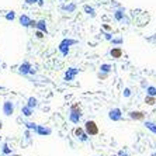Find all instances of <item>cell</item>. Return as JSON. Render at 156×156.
Segmentation results:
<instances>
[{
  "mask_svg": "<svg viewBox=\"0 0 156 156\" xmlns=\"http://www.w3.org/2000/svg\"><path fill=\"white\" fill-rule=\"evenodd\" d=\"M77 42H79V41L73 40V38H63L58 45V49L62 54V56H68V55H69V51H70V47L76 45Z\"/></svg>",
  "mask_w": 156,
  "mask_h": 156,
  "instance_id": "6da1fadb",
  "label": "cell"
},
{
  "mask_svg": "<svg viewBox=\"0 0 156 156\" xmlns=\"http://www.w3.org/2000/svg\"><path fill=\"white\" fill-rule=\"evenodd\" d=\"M82 110L79 108V105L77 104H73L70 107V111H69V121L73 124H79V121L82 120Z\"/></svg>",
  "mask_w": 156,
  "mask_h": 156,
  "instance_id": "7a4b0ae2",
  "label": "cell"
},
{
  "mask_svg": "<svg viewBox=\"0 0 156 156\" xmlns=\"http://www.w3.org/2000/svg\"><path fill=\"white\" fill-rule=\"evenodd\" d=\"M84 131H86V134L89 135V136H96V135H98V125L94 122V121H86L84 122Z\"/></svg>",
  "mask_w": 156,
  "mask_h": 156,
  "instance_id": "3957f363",
  "label": "cell"
},
{
  "mask_svg": "<svg viewBox=\"0 0 156 156\" xmlns=\"http://www.w3.org/2000/svg\"><path fill=\"white\" fill-rule=\"evenodd\" d=\"M80 73V69H77V68H75V66H72V68H68V70L65 72V75H63V80L65 82H73V80L76 79V76Z\"/></svg>",
  "mask_w": 156,
  "mask_h": 156,
  "instance_id": "277c9868",
  "label": "cell"
},
{
  "mask_svg": "<svg viewBox=\"0 0 156 156\" xmlns=\"http://www.w3.org/2000/svg\"><path fill=\"white\" fill-rule=\"evenodd\" d=\"M108 120H111L113 122H118V121L122 120V111L121 108L115 107V108H111L108 111Z\"/></svg>",
  "mask_w": 156,
  "mask_h": 156,
  "instance_id": "5b68a950",
  "label": "cell"
},
{
  "mask_svg": "<svg viewBox=\"0 0 156 156\" xmlns=\"http://www.w3.org/2000/svg\"><path fill=\"white\" fill-rule=\"evenodd\" d=\"M114 18H115V21H118V23H129V20H128V17H127V14H125V10H124L122 7H120L118 10H115L114 11Z\"/></svg>",
  "mask_w": 156,
  "mask_h": 156,
  "instance_id": "8992f818",
  "label": "cell"
},
{
  "mask_svg": "<svg viewBox=\"0 0 156 156\" xmlns=\"http://www.w3.org/2000/svg\"><path fill=\"white\" fill-rule=\"evenodd\" d=\"M73 132H75V136H76V138L79 139L80 142H87V141H89V135L86 134V131H84V128L76 127Z\"/></svg>",
  "mask_w": 156,
  "mask_h": 156,
  "instance_id": "52a82bcc",
  "label": "cell"
},
{
  "mask_svg": "<svg viewBox=\"0 0 156 156\" xmlns=\"http://www.w3.org/2000/svg\"><path fill=\"white\" fill-rule=\"evenodd\" d=\"M31 70H33V66H31V63H30L28 61L23 62L21 65L18 66V73H20V75H23V76L30 75V73H31Z\"/></svg>",
  "mask_w": 156,
  "mask_h": 156,
  "instance_id": "ba28073f",
  "label": "cell"
},
{
  "mask_svg": "<svg viewBox=\"0 0 156 156\" xmlns=\"http://www.w3.org/2000/svg\"><path fill=\"white\" fill-rule=\"evenodd\" d=\"M3 114L6 117H10L14 114V103L7 100V101L3 103Z\"/></svg>",
  "mask_w": 156,
  "mask_h": 156,
  "instance_id": "9c48e42d",
  "label": "cell"
},
{
  "mask_svg": "<svg viewBox=\"0 0 156 156\" xmlns=\"http://www.w3.org/2000/svg\"><path fill=\"white\" fill-rule=\"evenodd\" d=\"M18 21H20V24H21L23 27H35V23L37 21H34V20H31V18L28 17L27 14H21L20 16V18H18Z\"/></svg>",
  "mask_w": 156,
  "mask_h": 156,
  "instance_id": "30bf717a",
  "label": "cell"
},
{
  "mask_svg": "<svg viewBox=\"0 0 156 156\" xmlns=\"http://www.w3.org/2000/svg\"><path fill=\"white\" fill-rule=\"evenodd\" d=\"M35 134L40 135V136H48V135L52 134V128L45 127V125H38L35 129Z\"/></svg>",
  "mask_w": 156,
  "mask_h": 156,
  "instance_id": "8fae6325",
  "label": "cell"
},
{
  "mask_svg": "<svg viewBox=\"0 0 156 156\" xmlns=\"http://www.w3.org/2000/svg\"><path fill=\"white\" fill-rule=\"evenodd\" d=\"M128 117L131 120H135V121H144L145 120V114L142 111H129L128 113Z\"/></svg>",
  "mask_w": 156,
  "mask_h": 156,
  "instance_id": "7c38bea8",
  "label": "cell"
},
{
  "mask_svg": "<svg viewBox=\"0 0 156 156\" xmlns=\"http://www.w3.org/2000/svg\"><path fill=\"white\" fill-rule=\"evenodd\" d=\"M108 54L113 59H120L122 56V49H121V47H113L110 49Z\"/></svg>",
  "mask_w": 156,
  "mask_h": 156,
  "instance_id": "4fadbf2b",
  "label": "cell"
},
{
  "mask_svg": "<svg viewBox=\"0 0 156 156\" xmlns=\"http://www.w3.org/2000/svg\"><path fill=\"white\" fill-rule=\"evenodd\" d=\"M35 28L42 31L44 34H48V26H47V21H45V20H38V21L35 23Z\"/></svg>",
  "mask_w": 156,
  "mask_h": 156,
  "instance_id": "5bb4252c",
  "label": "cell"
},
{
  "mask_svg": "<svg viewBox=\"0 0 156 156\" xmlns=\"http://www.w3.org/2000/svg\"><path fill=\"white\" fill-rule=\"evenodd\" d=\"M76 9H77V6L75 3H68V4H62L61 6V10L68 11V13H75Z\"/></svg>",
  "mask_w": 156,
  "mask_h": 156,
  "instance_id": "9a60e30c",
  "label": "cell"
},
{
  "mask_svg": "<svg viewBox=\"0 0 156 156\" xmlns=\"http://www.w3.org/2000/svg\"><path fill=\"white\" fill-rule=\"evenodd\" d=\"M83 11L86 13L87 16H90L91 18H94L96 17V10L93 6H90V4H84L83 6Z\"/></svg>",
  "mask_w": 156,
  "mask_h": 156,
  "instance_id": "2e32d148",
  "label": "cell"
},
{
  "mask_svg": "<svg viewBox=\"0 0 156 156\" xmlns=\"http://www.w3.org/2000/svg\"><path fill=\"white\" fill-rule=\"evenodd\" d=\"M21 114L24 117H31L34 114V108H31V107H28V105H23L21 107Z\"/></svg>",
  "mask_w": 156,
  "mask_h": 156,
  "instance_id": "e0dca14e",
  "label": "cell"
},
{
  "mask_svg": "<svg viewBox=\"0 0 156 156\" xmlns=\"http://www.w3.org/2000/svg\"><path fill=\"white\" fill-rule=\"evenodd\" d=\"M144 127H145L146 129L151 131L152 134L156 135V124L153 122V121H145V122H144Z\"/></svg>",
  "mask_w": 156,
  "mask_h": 156,
  "instance_id": "ac0fdd59",
  "label": "cell"
},
{
  "mask_svg": "<svg viewBox=\"0 0 156 156\" xmlns=\"http://www.w3.org/2000/svg\"><path fill=\"white\" fill-rule=\"evenodd\" d=\"M110 42L113 44L114 47H121L124 44V38L122 37H113V40L110 41Z\"/></svg>",
  "mask_w": 156,
  "mask_h": 156,
  "instance_id": "d6986e66",
  "label": "cell"
},
{
  "mask_svg": "<svg viewBox=\"0 0 156 156\" xmlns=\"http://www.w3.org/2000/svg\"><path fill=\"white\" fill-rule=\"evenodd\" d=\"M100 72L111 73L113 72V66L110 65V63H101V65H100Z\"/></svg>",
  "mask_w": 156,
  "mask_h": 156,
  "instance_id": "ffe728a7",
  "label": "cell"
},
{
  "mask_svg": "<svg viewBox=\"0 0 156 156\" xmlns=\"http://www.w3.org/2000/svg\"><path fill=\"white\" fill-rule=\"evenodd\" d=\"M27 105L35 110L37 107H38V100H37L35 97H28V100H27Z\"/></svg>",
  "mask_w": 156,
  "mask_h": 156,
  "instance_id": "44dd1931",
  "label": "cell"
},
{
  "mask_svg": "<svg viewBox=\"0 0 156 156\" xmlns=\"http://www.w3.org/2000/svg\"><path fill=\"white\" fill-rule=\"evenodd\" d=\"M24 125H26V128H27V129H30V131H34V132H35L37 127H38V124H35V122H31V121H26V122H24Z\"/></svg>",
  "mask_w": 156,
  "mask_h": 156,
  "instance_id": "7402d4cb",
  "label": "cell"
},
{
  "mask_svg": "<svg viewBox=\"0 0 156 156\" xmlns=\"http://www.w3.org/2000/svg\"><path fill=\"white\" fill-rule=\"evenodd\" d=\"M146 96L156 97V87L155 86H148V87H146Z\"/></svg>",
  "mask_w": 156,
  "mask_h": 156,
  "instance_id": "603a6c76",
  "label": "cell"
},
{
  "mask_svg": "<svg viewBox=\"0 0 156 156\" xmlns=\"http://www.w3.org/2000/svg\"><path fill=\"white\" fill-rule=\"evenodd\" d=\"M145 103L148 105H153L156 103V98L152 97V96H146V97H145Z\"/></svg>",
  "mask_w": 156,
  "mask_h": 156,
  "instance_id": "cb8c5ba5",
  "label": "cell"
},
{
  "mask_svg": "<svg viewBox=\"0 0 156 156\" xmlns=\"http://www.w3.org/2000/svg\"><path fill=\"white\" fill-rule=\"evenodd\" d=\"M16 18V13L13 10L11 11H9L7 14H6V20H7V21H13V20H14Z\"/></svg>",
  "mask_w": 156,
  "mask_h": 156,
  "instance_id": "d4e9b609",
  "label": "cell"
},
{
  "mask_svg": "<svg viewBox=\"0 0 156 156\" xmlns=\"http://www.w3.org/2000/svg\"><path fill=\"white\" fill-rule=\"evenodd\" d=\"M2 152L4 153V155H10L11 153V148H9L7 144H3V148H2Z\"/></svg>",
  "mask_w": 156,
  "mask_h": 156,
  "instance_id": "484cf974",
  "label": "cell"
},
{
  "mask_svg": "<svg viewBox=\"0 0 156 156\" xmlns=\"http://www.w3.org/2000/svg\"><path fill=\"white\" fill-rule=\"evenodd\" d=\"M131 94H132L131 89H129V87H125V89H124V91H122V96L125 98H128V97H131Z\"/></svg>",
  "mask_w": 156,
  "mask_h": 156,
  "instance_id": "4316f807",
  "label": "cell"
},
{
  "mask_svg": "<svg viewBox=\"0 0 156 156\" xmlns=\"http://www.w3.org/2000/svg\"><path fill=\"white\" fill-rule=\"evenodd\" d=\"M110 76V73H104V72H98L97 73V77L98 79H107Z\"/></svg>",
  "mask_w": 156,
  "mask_h": 156,
  "instance_id": "83f0119b",
  "label": "cell"
},
{
  "mask_svg": "<svg viewBox=\"0 0 156 156\" xmlns=\"http://www.w3.org/2000/svg\"><path fill=\"white\" fill-rule=\"evenodd\" d=\"M44 35H45V34H44L42 31H40V30H37V31H35V37L38 38V40H42Z\"/></svg>",
  "mask_w": 156,
  "mask_h": 156,
  "instance_id": "f1b7e54d",
  "label": "cell"
},
{
  "mask_svg": "<svg viewBox=\"0 0 156 156\" xmlns=\"http://www.w3.org/2000/svg\"><path fill=\"white\" fill-rule=\"evenodd\" d=\"M118 156H129V153L127 152V151H124V149H121V151H118V153H117Z\"/></svg>",
  "mask_w": 156,
  "mask_h": 156,
  "instance_id": "f546056e",
  "label": "cell"
},
{
  "mask_svg": "<svg viewBox=\"0 0 156 156\" xmlns=\"http://www.w3.org/2000/svg\"><path fill=\"white\" fill-rule=\"evenodd\" d=\"M104 38L107 41H111V40H113V34H111V33H105L104 34Z\"/></svg>",
  "mask_w": 156,
  "mask_h": 156,
  "instance_id": "4dcf8cb0",
  "label": "cell"
},
{
  "mask_svg": "<svg viewBox=\"0 0 156 156\" xmlns=\"http://www.w3.org/2000/svg\"><path fill=\"white\" fill-rule=\"evenodd\" d=\"M24 3L28 6H33V4H37V0H24Z\"/></svg>",
  "mask_w": 156,
  "mask_h": 156,
  "instance_id": "1f68e13d",
  "label": "cell"
},
{
  "mask_svg": "<svg viewBox=\"0 0 156 156\" xmlns=\"http://www.w3.org/2000/svg\"><path fill=\"white\" fill-rule=\"evenodd\" d=\"M103 30H105V31H111V27L110 26H107V24H103Z\"/></svg>",
  "mask_w": 156,
  "mask_h": 156,
  "instance_id": "d6a6232c",
  "label": "cell"
},
{
  "mask_svg": "<svg viewBox=\"0 0 156 156\" xmlns=\"http://www.w3.org/2000/svg\"><path fill=\"white\" fill-rule=\"evenodd\" d=\"M37 4H38V6H41V7H42V6H44V0H37Z\"/></svg>",
  "mask_w": 156,
  "mask_h": 156,
  "instance_id": "836d02e7",
  "label": "cell"
},
{
  "mask_svg": "<svg viewBox=\"0 0 156 156\" xmlns=\"http://www.w3.org/2000/svg\"><path fill=\"white\" fill-rule=\"evenodd\" d=\"M7 156H20V155H11V153H10V155H7Z\"/></svg>",
  "mask_w": 156,
  "mask_h": 156,
  "instance_id": "e575fe53",
  "label": "cell"
},
{
  "mask_svg": "<svg viewBox=\"0 0 156 156\" xmlns=\"http://www.w3.org/2000/svg\"><path fill=\"white\" fill-rule=\"evenodd\" d=\"M152 156H156V153H152Z\"/></svg>",
  "mask_w": 156,
  "mask_h": 156,
  "instance_id": "d590c367",
  "label": "cell"
},
{
  "mask_svg": "<svg viewBox=\"0 0 156 156\" xmlns=\"http://www.w3.org/2000/svg\"><path fill=\"white\" fill-rule=\"evenodd\" d=\"M113 156H118V155H113Z\"/></svg>",
  "mask_w": 156,
  "mask_h": 156,
  "instance_id": "8d00e7d4",
  "label": "cell"
},
{
  "mask_svg": "<svg viewBox=\"0 0 156 156\" xmlns=\"http://www.w3.org/2000/svg\"><path fill=\"white\" fill-rule=\"evenodd\" d=\"M98 156H103V155H98Z\"/></svg>",
  "mask_w": 156,
  "mask_h": 156,
  "instance_id": "74e56055",
  "label": "cell"
}]
</instances>
